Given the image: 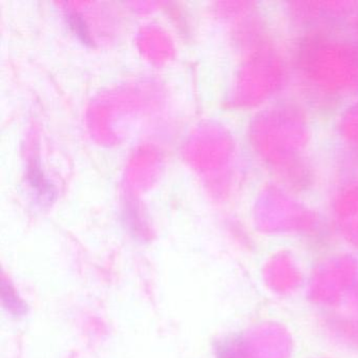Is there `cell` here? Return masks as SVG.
<instances>
[{
  "label": "cell",
  "mask_w": 358,
  "mask_h": 358,
  "mask_svg": "<svg viewBox=\"0 0 358 358\" xmlns=\"http://www.w3.org/2000/svg\"><path fill=\"white\" fill-rule=\"evenodd\" d=\"M68 25L73 29V31L83 40L86 43L90 42V36H88V30L84 25L83 19L76 13H70L68 15Z\"/></svg>",
  "instance_id": "277c9868"
},
{
  "label": "cell",
  "mask_w": 358,
  "mask_h": 358,
  "mask_svg": "<svg viewBox=\"0 0 358 358\" xmlns=\"http://www.w3.org/2000/svg\"><path fill=\"white\" fill-rule=\"evenodd\" d=\"M3 301L10 313L21 315L26 312L25 305L16 297L15 292L9 285L3 283Z\"/></svg>",
  "instance_id": "3957f363"
},
{
  "label": "cell",
  "mask_w": 358,
  "mask_h": 358,
  "mask_svg": "<svg viewBox=\"0 0 358 358\" xmlns=\"http://www.w3.org/2000/svg\"><path fill=\"white\" fill-rule=\"evenodd\" d=\"M28 179L30 184L34 187L38 196L41 197L42 202H51L54 196V189L51 183L42 174L40 167L33 163L28 170Z\"/></svg>",
  "instance_id": "6da1fadb"
},
{
  "label": "cell",
  "mask_w": 358,
  "mask_h": 358,
  "mask_svg": "<svg viewBox=\"0 0 358 358\" xmlns=\"http://www.w3.org/2000/svg\"><path fill=\"white\" fill-rule=\"evenodd\" d=\"M218 358H250V353L242 339L231 337L219 347Z\"/></svg>",
  "instance_id": "7a4b0ae2"
}]
</instances>
